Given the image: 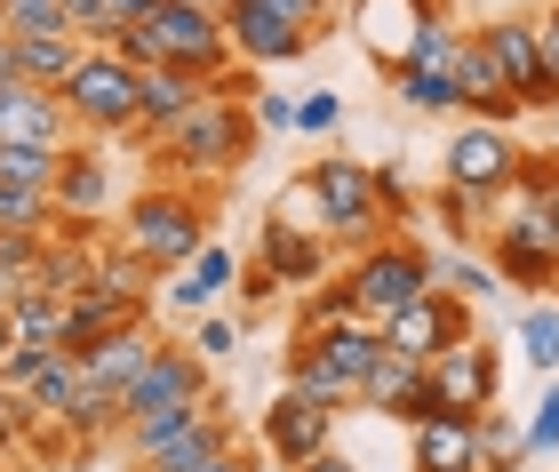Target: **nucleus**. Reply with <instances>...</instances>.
Wrapping results in <instances>:
<instances>
[{
  "label": "nucleus",
  "mask_w": 559,
  "mask_h": 472,
  "mask_svg": "<svg viewBox=\"0 0 559 472\" xmlns=\"http://www.w3.org/2000/svg\"><path fill=\"white\" fill-rule=\"evenodd\" d=\"M57 161H64V144H0V177L9 185H57Z\"/></svg>",
  "instance_id": "obj_37"
},
{
  "label": "nucleus",
  "mask_w": 559,
  "mask_h": 472,
  "mask_svg": "<svg viewBox=\"0 0 559 472\" xmlns=\"http://www.w3.org/2000/svg\"><path fill=\"white\" fill-rule=\"evenodd\" d=\"M431 272H440V257H431L424 240H408V233H376L368 248H352V257H344L352 312H368V320L400 312L408 296H424V288H431Z\"/></svg>",
  "instance_id": "obj_6"
},
{
  "label": "nucleus",
  "mask_w": 559,
  "mask_h": 472,
  "mask_svg": "<svg viewBox=\"0 0 559 472\" xmlns=\"http://www.w3.org/2000/svg\"><path fill=\"white\" fill-rule=\"evenodd\" d=\"M209 88H216V96H240V105H257V88H264V64H240V57H233V64H224Z\"/></svg>",
  "instance_id": "obj_45"
},
{
  "label": "nucleus",
  "mask_w": 559,
  "mask_h": 472,
  "mask_svg": "<svg viewBox=\"0 0 559 472\" xmlns=\"http://www.w3.org/2000/svg\"><path fill=\"white\" fill-rule=\"evenodd\" d=\"M424 385H431V409H448V416H488V409H496V385H503V361H496L488 337H464V344H448V353L424 361Z\"/></svg>",
  "instance_id": "obj_13"
},
{
  "label": "nucleus",
  "mask_w": 559,
  "mask_h": 472,
  "mask_svg": "<svg viewBox=\"0 0 559 472\" xmlns=\"http://www.w3.org/2000/svg\"><path fill=\"white\" fill-rule=\"evenodd\" d=\"M527 24H536V57H544V72L559 81V0H551V9H527Z\"/></svg>",
  "instance_id": "obj_46"
},
{
  "label": "nucleus",
  "mask_w": 559,
  "mask_h": 472,
  "mask_svg": "<svg viewBox=\"0 0 559 472\" xmlns=\"http://www.w3.org/2000/svg\"><path fill=\"white\" fill-rule=\"evenodd\" d=\"M288 392L296 401H320V409H336V416H352L360 409V377H344L336 361H320V353H304V344H288Z\"/></svg>",
  "instance_id": "obj_28"
},
{
  "label": "nucleus",
  "mask_w": 559,
  "mask_h": 472,
  "mask_svg": "<svg viewBox=\"0 0 559 472\" xmlns=\"http://www.w3.org/2000/svg\"><path fill=\"white\" fill-rule=\"evenodd\" d=\"M248 113H257V129H264V137H288L296 96H272V88H257V105H248Z\"/></svg>",
  "instance_id": "obj_47"
},
{
  "label": "nucleus",
  "mask_w": 559,
  "mask_h": 472,
  "mask_svg": "<svg viewBox=\"0 0 559 472\" xmlns=\"http://www.w3.org/2000/svg\"><path fill=\"white\" fill-rule=\"evenodd\" d=\"M488 209H496V192H479V185H448L440 177V192H431V225H440L455 248H472L488 233Z\"/></svg>",
  "instance_id": "obj_30"
},
{
  "label": "nucleus",
  "mask_w": 559,
  "mask_h": 472,
  "mask_svg": "<svg viewBox=\"0 0 559 472\" xmlns=\"http://www.w3.org/2000/svg\"><path fill=\"white\" fill-rule=\"evenodd\" d=\"M216 16H224L233 57L272 72V64L312 57V40L344 24V0H216Z\"/></svg>",
  "instance_id": "obj_3"
},
{
  "label": "nucleus",
  "mask_w": 559,
  "mask_h": 472,
  "mask_svg": "<svg viewBox=\"0 0 559 472\" xmlns=\"http://www.w3.org/2000/svg\"><path fill=\"white\" fill-rule=\"evenodd\" d=\"M248 264H264L272 281H280V296H304L312 281H328V272H336V248L312 240V233H296V225H280V216H264L257 257H248Z\"/></svg>",
  "instance_id": "obj_21"
},
{
  "label": "nucleus",
  "mask_w": 559,
  "mask_h": 472,
  "mask_svg": "<svg viewBox=\"0 0 559 472\" xmlns=\"http://www.w3.org/2000/svg\"><path fill=\"white\" fill-rule=\"evenodd\" d=\"M233 281H240V257H233L224 240H200L192 264H185V281H168V305H176V312H200V305H216Z\"/></svg>",
  "instance_id": "obj_29"
},
{
  "label": "nucleus",
  "mask_w": 559,
  "mask_h": 472,
  "mask_svg": "<svg viewBox=\"0 0 559 472\" xmlns=\"http://www.w3.org/2000/svg\"><path fill=\"white\" fill-rule=\"evenodd\" d=\"M520 449H527V464L559 449V377H551V392L536 401V416H527V425H520Z\"/></svg>",
  "instance_id": "obj_43"
},
{
  "label": "nucleus",
  "mask_w": 559,
  "mask_h": 472,
  "mask_svg": "<svg viewBox=\"0 0 559 472\" xmlns=\"http://www.w3.org/2000/svg\"><path fill=\"white\" fill-rule=\"evenodd\" d=\"M551 296H559V288H551Z\"/></svg>",
  "instance_id": "obj_54"
},
{
  "label": "nucleus",
  "mask_w": 559,
  "mask_h": 472,
  "mask_svg": "<svg viewBox=\"0 0 559 472\" xmlns=\"http://www.w3.org/2000/svg\"><path fill=\"white\" fill-rule=\"evenodd\" d=\"M376 329H384V344H392V353H408V361H431V353H448V344L479 337V305H472V296H455V288H440V281H431V288H424V296H408L400 312H384Z\"/></svg>",
  "instance_id": "obj_11"
},
{
  "label": "nucleus",
  "mask_w": 559,
  "mask_h": 472,
  "mask_svg": "<svg viewBox=\"0 0 559 472\" xmlns=\"http://www.w3.org/2000/svg\"><path fill=\"white\" fill-rule=\"evenodd\" d=\"M57 105L72 120V137L112 144L129 129V113H136V64L120 57V48H81V64L57 81Z\"/></svg>",
  "instance_id": "obj_7"
},
{
  "label": "nucleus",
  "mask_w": 559,
  "mask_h": 472,
  "mask_svg": "<svg viewBox=\"0 0 559 472\" xmlns=\"http://www.w3.org/2000/svg\"><path fill=\"white\" fill-rule=\"evenodd\" d=\"M9 81H16V33L0 24V88H9Z\"/></svg>",
  "instance_id": "obj_51"
},
{
  "label": "nucleus",
  "mask_w": 559,
  "mask_h": 472,
  "mask_svg": "<svg viewBox=\"0 0 559 472\" xmlns=\"http://www.w3.org/2000/svg\"><path fill=\"white\" fill-rule=\"evenodd\" d=\"M312 192H320V216H328V248L336 257H352V248H368L376 233H392L384 225V209H376V168L368 161H352V153H320L312 168Z\"/></svg>",
  "instance_id": "obj_9"
},
{
  "label": "nucleus",
  "mask_w": 559,
  "mask_h": 472,
  "mask_svg": "<svg viewBox=\"0 0 559 472\" xmlns=\"http://www.w3.org/2000/svg\"><path fill=\"white\" fill-rule=\"evenodd\" d=\"M520 153L527 144L512 129H496V120H464V129L448 137V153H440V177L448 185H479V192H503L520 177Z\"/></svg>",
  "instance_id": "obj_15"
},
{
  "label": "nucleus",
  "mask_w": 559,
  "mask_h": 472,
  "mask_svg": "<svg viewBox=\"0 0 559 472\" xmlns=\"http://www.w3.org/2000/svg\"><path fill=\"white\" fill-rule=\"evenodd\" d=\"M431 281L455 288V296H472V305H496V296H503V272H496V264H472V257H440Z\"/></svg>",
  "instance_id": "obj_38"
},
{
  "label": "nucleus",
  "mask_w": 559,
  "mask_h": 472,
  "mask_svg": "<svg viewBox=\"0 0 559 472\" xmlns=\"http://www.w3.org/2000/svg\"><path fill=\"white\" fill-rule=\"evenodd\" d=\"M64 137H72V120L57 105V88H40V81L0 88V144H64Z\"/></svg>",
  "instance_id": "obj_24"
},
{
  "label": "nucleus",
  "mask_w": 559,
  "mask_h": 472,
  "mask_svg": "<svg viewBox=\"0 0 559 472\" xmlns=\"http://www.w3.org/2000/svg\"><path fill=\"white\" fill-rule=\"evenodd\" d=\"M376 209H384V225H408V216H416V185H408V168H400V161L376 168Z\"/></svg>",
  "instance_id": "obj_42"
},
{
  "label": "nucleus",
  "mask_w": 559,
  "mask_h": 472,
  "mask_svg": "<svg viewBox=\"0 0 559 472\" xmlns=\"http://www.w3.org/2000/svg\"><path fill=\"white\" fill-rule=\"evenodd\" d=\"M440 16H455L448 0H352V40H360V57L376 64V72H392L408 48L424 40V24H440Z\"/></svg>",
  "instance_id": "obj_14"
},
{
  "label": "nucleus",
  "mask_w": 559,
  "mask_h": 472,
  "mask_svg": "<svg viewBox=\"0 0 559 472\" xmlns=\"http://www.w3.org/2000/svg\"><path fill=\"white\" fill-rule=\"evenodd\" d=\"M81 33H16V81H40V88H57L72 64H81Z\"/></svg>",
  "instance_id": "obj_31"
},
{
  "label": "nucleus",
  "mask_w": 559,
  "mask_h": 472,
  "mask_svg": "<svg viewBox=\"0 0 559 472\" xmlns=\"http://www.w3.org/2000/svg\"><path fill=\"white\" fill-rule=\"evenodd\" d=\"M0 24H9V33H72L64 0H0Z\"/></svg>",
  "instance_id": "obj_41"
},
{
  "label": "nucleus",
  "mask_w": 559,
  "mask_h": 472,
  "mask_svg": "<svg viewBox=\"0 0 559 472\" xmlns=\"http://www.w3.org/2000/svg\"><path fill=\"white\" fill-rule=\"evenodd\" d=\"M233 288L248 296V305H272V296H280V281H272L264 264H240V281H233Z\"/></svg>",
  "instance_id": "obj_49"
},
{
  "label": "nucleus",
  "mask_w": 559,
  "mask_h": 472,
  "mask_svg": "<svg viewBox=\"0 0 559 472\" xmlns=\"http://www.w3.org/2000/svg\"><path fill=\"white\" fill-rule=\"evenodd\" d=\"M0 233H57V201H48L40 185L0 177Z\"/></svg>",
  "instance_id": "obj_35"
},
{
  "label": "nucleus",
  "mask_w": 559,
  "mask_h": 472,
  "mask_svg": "<svg viewBox=\"0 0 559 472\" xmlns=\"http://www.w3.org/2000/svg\"><path fill=\"white\" fill-rule=\"evenodd\" d=\"M152 344H160V337H152V320H120V329H105V337L81 353V377L105 385V392H129V377L152 361Z\"/></svg>",
  "instance_id": "obj_26"
},
{
  "label": "nucleus",
  "mask_w": 559,
  "mask_h": 472,
  "mask_svg": "<svg viewBox=\"0 0 559 472\" xmlns=\"http://www.w3.org/2000/svg\"><path fill=\"white\" fill-rule=\"evenodd\" d=\"M336 120H344V105H336L328 88H312V96H296V120H288V129H296V137H336Z\"/></svg>",
  "instance_id": "obj_44"
},
{
  "label": "nucleus",
  "mask_w": 559,
  "mask_h": 472,
  "mask_svg": "<svg viewBox=\"0 0 559 472\" xmlns=\"http://www.w3.org/2000/svg\"><path fill=\"white\" fill-rule=\"evenodd\" d=\"M9 344H16V329H9V305H0V353H9Z\"/></svg>",
  "instance_id": "obj_53"
},
{
  "label": "nucleus",
  "mask_w": 559,
  "mask_h": 472,
  "mask_svg": "<svg viewBox=\"0 0 559 472\" xmlns=\"http://www.w3.org/2000/svg\"><path fill=\"white\" fill-rule=\"evenodd\" d=\"M272 216L280 225H296V233H312V240H328V216H320V192H312V177H296L288 192L272 201Z\"/></svg>",
  "instance_id": "obj_39"
},
{
  "label": "nucleus",
  "mask_w": 559,
  "mask_h": 472,
  "mask_svg": "<svg viewBox=\"0 0 559 472\" xmlns=\"http://www.w3.org/2000/svg\"><path fill=\"white\" fill-rule=\"evenodd\" d=\"M105 48H120L136 72L144 64H176V72H200V81H216V72L233 64V40H224L216 0H152V9L129 16Z\"/></svg>",
  "instance_id": "obj_2"
},
{
  "label": "nucleus",
  "mask_w": 559,
  "mask_h": 472,
  "mask_svg": "<svg viewBox=\"0 0 559 472\" xmlns=\"http://www.w3.org/2000/svg\"><path fill=\"white\" fill-rule=\"evenodd\" d=\"M185 472H264V457H248L240 440H224V449H209V457L185 464Z\"/></svg>",
  "instance_id": "obj_48"
},
{
  "label": "nucleus",
  "mask_w": 559,
  "mask_h": 472,
  "mask_svg": "<svg viewBox=\"0 0 559 472\" xmlns=\"http://www.w3.org/2000/svg\"><path fill=\"white\" fill-rule=\"evenodd\" d=\"M455 113L464 120H496V129H520V96L503 88V72H496V57H488V40L479 33H464L455 40Z\"/></svg>",
  "instance_id": "obj_19"
},
{
  "label": "nucleus",
  "mask_w": 559,
  "mask_h": 472,
  "mask_svg": "<svg viewBox=\"0 0 559 472\" xmlns=\"http://www.w3.org/2000/svg\"><path fill=\"white\" fill-rule=\"evenodd\" d=\"M336 425H344L336 409H320V401H296V392L280 385V401L264 409V457H272V464H304V457L336 449Z\"/></svg>",
  "instance_id": "obj_20"
},
{
  "label": "nucleus",
  "mask_w": 559,
  "mask_h": 472,
  "mask_svg": "<svg viewBox=\"0 0 559 472\" xmlns=\"http://www.w3.org/2000/svg\"><path fill=\"white\" fill-rule=\"evenodd\" d=\"M57 425H64V433H72V440L88 449V440L120 433V392H105V385H88V377H81V392L64 401V416H57Z\"/></svg>",
  "instance_id": "obj_33"
},
{
  "label": "nucleus",
  "mask_w": 559,
  "mask_h": 472,
  "mask_svg": "<svg viewBox=\"0 0 559 472\" xmlns=\"http://www.w3.org/2000/svg\"><path fill=\"white\" fill-rule=\"evenodd\" d=\"M48 201H57V225H105V209H112V161H105V144L81 137L72 144L64 137V161H57V185H48Z\"/></svg>",
  "instance_id": "obj_17"
},
{
  "label": "nucleus",
  "mask_w": 559,
  "mask_h": 472,
  "mask_svg": "<svg viewBox=\"0 0 559 472\" xmlns=\"http://www.w3.org/2000/svg\"><path fill=\"white\" fill-rule=\"evenodd\" d=\"M152 9V0H105V16H112V33H120V24H129V16H144Z\"/></svg>",
  "instance_id": "obj_52"
},
{
  "label": "nucleus",
  "mask_w": 559,
  "mask_h": 472,
  "mask_svg": "<svg viewBox=\"0 0 559 472\" xmlns=\"http://www.w3.org/2000/svg\"><path fill=\"white\" fill-rule=\"evenodd\" d=\"M360 409H376V416H400V425H416V416L431 409V385H424V361H408V353H376L368 368H360Z\"/></svg>",
  "instance_id": "obj_22"
},
{
  "label": "nucleus",
  "mask_w": 559,
  "mask_h": 472,
  "mask_svg": "<svg viewBox=\"0 0 559 472\" xmlns=\"http://www.w3.org/2000/svg\"><path fill=\"white\" fill-rule=\"evenodd\" d=\"M120 240H129L152 272H185V264H192V248L209 240V192L152 177L136 201L120 209Z\"/></svg>",
  "instance_id": "obj_5"
},
{
  "label": "nucleus",
  "mask_w": 559,
  "mask_h": 472,
  "mask_svg": "<svg viewBox=\"0 0 559 472\" xmlns=\"http://www.w3.org/2000/svg\"><path fill=\"white\" fill-rule=\"evenodd\" d=\"M216 392L209 361L192 353V344H152V361L129 377L120 392V425H136V416H176V409H200Z\"/></svg>",
  "instance_id": "obj_10"
},
{
  "label": "nucleus",
  "mask_w": 559,
  "mask_h": 472,
  "mask_svg": "<svg viewBox=\"0 0 559 472\" xmlns=\"http://www.w3.org/2000/svg\"><path fill=\"white\" fill-rule=\"evenodd\" d=\"M472 433H479V472H520V464H527V449H520V425H512L503 409H488Z\"/></svg>",
  "instance_id": "obj_36"
},
{
  "label": "nucleus",
  "mask_w": 559,
  "mask_h": 472,
  "mask_svg": "<svg viewBox=\"0 0 559 472\" xmlns=\"http://www.w3.org/2000/svg\"><path fill=\"white\" fill-rule=\"evenodd\" d=\"M240 337H248V329H240V312H209V320L192 329V353L216 368V361H233V353H240Z\"/></svg>",
  "instance_id": "obj_40"
},
{
  "label": "nucleus",
  "mask_w": 559,
  "mask_h": 472,
  "mask_svg": "<svg viewBox=\"0 0 559 472\" xmlns=\"http://www.w3.org/2000/svg\"><path fill=\"white\" fill-rule=\"evenodd\" d=\"M88 288H105L112 305H129V312H152V296H160V272H152L129 240H112V248H96V272H88Z\"/></svg>",
  "instance_id": "obj_27"
},
{
  "label": "nucleus",
  "mask_w": 559,
  "mask_h": 472,
  "mask_svg": "<svg viewBox=\"0 0 559 472\" xmlns=\"http://www.w3.org/2000/svg\"><path fill=\"white\" fill-rule=\"evenodd\" d=\"M257 144H264V129H257V113L240 105V96H200V105L185 113V120H168V137L152 144V177H168V185H192V192H216V185H233L248 161H257Z\"/></svg>",
  "instance_id": "obj_1"
},
{
  "label": "nucleus",
  "mask_w": 559,
  "mask_h": 472,
  "mask_svg": "<svg viewBox=\"0 0 559 472\" xmlns=\"http://www.w3.org/2000/svg\"><path fill=\"white\" fill-rule=\"evenodd\" d=\"M288 472H360L344 449H320V457H304V464H288Z\"/></svg>",
  "instance_id": "obj_50"
},
{
  "label": "nucleus",
  "mask_w": 559,
  "mask_h": 472,
  "mask_svg": "<svg viewBox=\"0 0 559 472\" xmlns=\"http://www.w3.org/2000/svg\"><path fill=\"white\" fill-rule=\"evenodd\" d=\"M288 344H304V353H320V361H336L344 377H360V368L384 353V329H376L368 312H336V320H320V329H288Z\"/></svg>",
  "instance_id": "obj_25"
},
{
  "label": "nucleus",
  "mask_w": 559,
  "mask_h": 472,
  "mask_svg": "<svg viewBox=\"0 0 559 472\" xmlns=\"http://www.w3.org/2000/svg\"><path fill=\"white\" fill-rule=\"evenodd\" d=\"M520 361L527 368H559V296H536V305L520 312Z\"/></svg>",
  "instance_id": "obj_34"
},
{
  "label": "nucleus",
  "mask_w": 559,
  "mask_h": 472,
  "mask_svg": "<svg viewBox=\"0 0 559 472\" xmlns=\"http://www.w3.org/2000/svg\"><path fill=\"white\" fill-rule=\"evenodd\" d=\"M479 416H448V409H424L408 425V449H416V472H479Z\"/></svg>",
  "instance_id": "obj_23"
},
{
  "label": "nucleus",
  "mask_w": 559,
  "mask_h": 472,
  "mask_svg": "<svg viewBox=\"0 0 559 472\" xmlns=\"http://www.w3.org/2000/svg\"><path fill=\"white\" fill-rule=\"evenodd\" d=\"M129 440V464L136 472H185L200 464L209 449L233 440V409H224V392H209L200 409H176V416H136V425H120Z\"/></svg>",
  "instance_id": "obj_8"
},
{
  "label": "nucleus",
  "mask_w": 559,
  "mask_h": 472,
  "mask_svg": "<svg viewBox=\"0 0 559 472\" xmlns=\"http://www.w3.org/2000/svg\"><path fill=\"white\" fill-rule=\"evenodd\" d=\"M16 392L33 401V416H64V401L81 392V353H64V344H57V353H40L33 377H24Z\"/></svg>",
  "instance_id": "obj_32"
},
{
  "label": "nucleus",
  "mask_w": 559,
  "mask_h": 472,
  "mask_svg": "<svg viewBox=\"0 0 559 472\" xmlns=\"http://www.w3.org/2000/svg\"><path fill=\"white\" fill-rule=\"evenodd\" d=\"M455 40H464V24L440 16V24H424V40L384 72L392 96H400L408 113H431V120H448V113H455Z\"/></svg>",
  "instance_id": "obj_12"
},
{
  "label": "nucleus",
  "mask_w": 559,
  "mask_h": 472,
  "mask_svg": "<svg viewBox=\"0 0 559 472\" xmlns=\"http://www.w3.org/2000/svg\"><path fill=\"white\" fill-rule=\"evenodd\" d=\"M479 40H488L503 88L520 96V113H551L559 105V81L544 72V57H536V24H527V16H488V24H479Z\"/></svg>",
  "instance_id": "obj_16"
},
{
  "label": "nucleus",
  "mask_w": 559,
  "mask_h": 472,
  "mask_svg": "<svg viewBox=\"0 0 559 472\" xmlns=\"http://www.w3.org/2000/svg\"><path fill=\"white\" fill-rule=\"evenodd\" d=\"M200 96H209V81L200 72H176V64H144L136 72V113L129 129H120V144H136V153H152V144L168 137V120H185Z\"/></svg>",
  "instance_id": "obj_18"
},
{
  "label": "nucleus",
  "mask_w": 559,
  "mask_h": 472,
  "mask_svg": "<svg viewBox=\"0 0 559 472\" xmlns=\"http://www.w3.org/2000/svg\"><path fill=\"white\" fill-rule=\"evenodd\" d=\"M479 240H488V264L503 272V288H520V296H551L559 288V225H551L544 192L503 185Z\"/></svg>",
  "instance_id": "obj_4"
}]
</instances>
